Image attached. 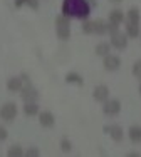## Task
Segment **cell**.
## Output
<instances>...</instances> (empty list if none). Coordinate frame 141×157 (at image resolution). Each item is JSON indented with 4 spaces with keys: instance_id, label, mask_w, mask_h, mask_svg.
I'll return each instance as SVG.
<instances>
[{
    "instance_id": "obj_6",
    "label": "cell",
    "mask_w": 141,
    "mask_h": 157,
    "mask_svg": "<svg viewBox=\"0 0 141 157\" xmlns=\"http://www.w3.org/2000/svg\"><path fill=\"white\" fill-rule=\"evenodd\" d=\"M121 65V59L118 57V55H111L107 54L104 57V69L109 70V72H113V70H118Z\"/></svg>"
},
{
    "instance_id": "obj_1",
    "label": "cell",
    "mask_w": 141,
    "mask_h": 157,
    "mask_svg": "<svg viewBox=\"0 0 141 157\" xmlns=\"http://www.w3.org/2000/svg\"><path fill=\"white\" fill-rule=\"evenodd\" d=\"M91 12V7L86 0H64L62 3V15L69 18H83L86 20Z\"/></svg>"
},
{
    "instance_id": "obj_21",
    "label": "cell",
    "mask_w": 141,
    "mask_h": 157,
    "mask_svg": "<svg viewBox=\"0 0 141 157\" xmlns=\"http://www.w3.org/2000/svg\"><path fill=\"white\" fill-rule=\"evenodd\" d=\"M55 33L61 40H67L70 37V27H57L55 29Z\"/></svg>"
},
{
    "instance_id": "obj_4",
    "label": "cell",
    "mask_w": 141,
    "mask_h": 157,
    "mask_svg": "<svg viewBox=\"0 0 141 157\" xmlns=\"http://www.w3.org/2000/svg\"><path fill=\"white\" fill-rule=\"evenodd\" d=\"M119 110H121V102L118 99H107L104 102V105H103V112H104L106 115H109V117L118 115Z\"/></svg>"
},
{
    "instance_id": "obj_19",
    "label": "cell",
    "mask_w": 141,
    "mask_h": 157,
    "mask_svg": "<svg viewBox=\"0 0 141 157\" xmlns=\"http://www.w3.org/2000/svg\"><path fill=\"white\" fill-rule=\"evenodd\" d=\"M126 35L131 37V39H136L139 35V25L135 24H126Z\"/></svg>"
},
{
    "instance_id": "obj_20",
    "label": "cell",
    "mask_w": 141,
    "mask_h": 157,
    "mask_svg": "<svg viewBox=\"0 0 141 157\" xmlns=\"http://www.w3.org/2000/svg\"><path fill=\"white\" fill-rule=\"evenodd\" d=\"M55 27H70V18L67 15H57L55 17Z\"/></svg>"
},
{
    "instance_id": "obj_22",
    "label": "cell",
    "mask_w": 141,
    "mask_h": 157,
    "mask_svg": "<svg viewBox=\"0 0 141 157\" xmlns=\"http://www.w3.org/2000/svg\"><path fill=\"white\" fill-rule=\"evenodd\" d=\"M7 155L9 157H22L24 155V149L20 145H12V147L7 151Z\"/></svg>"
},
{
    "instance_id": "obj_23",
    "label": "cell",
    "mask_w": 141,
    "mask_h": 157,
    "mask_svg": "<svg viewBox=\"0 0 141 157\" xmlns=\"http://www.w3.org/2000/svg\"><path fill=\"white\" fill-rule=\"evenodd\" d=\"M83 32L84 33H94V20H84L83 22Z\"/></svg>"
},
{
    "instance_id": "obj_26",
    "label": "cell",
    "mask_w": 141,
    "mask_h": 157,
    "mask_svg": "<svg viewBox=\"0 0 141 157\" xmlns=\"http://www.w3.org/2000/svg\"><path fill=\"white\" fill-rule=\"evenodd\" d=\"M119 25H116V24H113V22H107V33H114L116 30H119Z\"/></svg>"
},
{
    "instance_id": "obj_28",
    "label": "cell",
    "mask_w": 141,
    "mask_h": 157,
    "mask_svg": "<svg viewBox=\"0 0 141 157\" xmlns=\"http://www.w3.org/2000/svg\"><path fill=\"white\" fill-rule=\"evenodd\" d=\"M7 139V129L0 125V140H5Z\"/></svg>"
},
{
    "instance_id": "obj_9",
    "label": "cell",
    "mask_w": 141,
    "mask_h": 157,
    "mask_svg": "<svg viewBox=\"0 0 141 157\" xmlns=\"http://www.w3.org/2000/svg\"><path fill=\"white\" fill-rule=\"evenodd\" d=\"M124 20H126V24L139 25V10H138V7H131V9L128 10V13L124 15Z\"/></svg>"
},
{
    "instance_id": "obj_11",
    "label": "cell",
    "mask_w": 141,
    "mask_h": 157,
    "mask_svg": "<svg viewBox=\"0 0 141 157\" xmlns=\"http://www.w3.org/2000/svg\"><path fill=\"white\" fill-rule=\"evenodd\" d=\"M22 87H24V82H22L20 77H12L7 80V89L10 92H20Z\"/></svg>"
},
{
    "instance_id": "obj_10",
    "label": "cell",
    "mask_w": 141,
    "mask_h": 157,
    "mask_svg": "<svg viewBox=\"0 0 141 157\" xmlns=\"http://www.w3.org/2000/svg\"><path fill=\"white\" fill-rule=\"evenodd\" d=\"M39 122H40V125H44V127H52L54 122H55L52 112H49V110L40 112V114H39Z\"/></svg>"
},
{
    "instance_id": "obj_31",
    "label": "cell",
    "mask_w": 141,
    "mask_h": 157,
    "mask_svg": "<svg viewBox=\"0 0 141 157\" xmlns=\"http://www.w3.org/2000/svg\"><path fill=\"white\" fill-rule=\"evenodd\" d=\"M109 2H113V3H118V2H123V0H109Z\"/></svg>"
},
{
    "instance_id": "obj_5",
    "label": "cell",
    "mask_w": 141,
    "mask_h": 157,
    "mask_svg": "<svg viewBox=\"0 0 141 157\" xmlns=\"http://www.w3.org/2000/svg\"><path fill=\"white\" fill-rule=\"evenodd\" d=\"M20 97H22L24 102H35L37 97H39V92H37L30 84H25L20 90Z\"/></svg>"
},
{
    "instance_id": "obj_8",
    "label": "cell",
    "mask_w": 141,
    "mask_h": 157,
    "mask_svg": "<svg viewBox=\"0 0 141 157\" xmlns=\"http://www.w3.org/2000/svg\"><path fill=\"white\" fill-rule=\"evenodd\" d=\"M92 95H94V99L98 100V102H106L107 97H109V89H107L106 85H98V87L94 89V92H92Z\"/></svg>"
},
{
    "instance_id": "obj_25",
    "label": "cell",
    "mask_w": 141,
    "mask_h": 157,
    "mask_svg": "<svg viewBox=\"0 0 141 157\" xmlns=\"http://www.w3.org/2000/svg\"><path fill=\"white\" fill-rule=\"evenodd\" d=\"M133 75L141 78V60H138L135 65H133Z\"/></svg>"
},
{
    "instance_id": "obj_18",
    "label": "cell",
    "mask_w": 141,
    "mask_h": 157,
    "mask_svg": "<svg viewBox=\"0 0 141 157\" xmlns=\"http://www.w3.org/2000/svg\"><path fill=\"white\" fill-rule=\"evenodd\" d=\"M66 80H67L69 84H76V85H83L84 84L83 77H81L77 72H69L67 75H66Z\"/></svg>"
},
{
    "instance_id": "obj_32",
    "label": "cell",
    "mask_w": 141,
    "mask_h": 157,
    "mask_svg": "<svg viewBox=\"0 0 141 157\" xmlns=\"http://www.w3.org/2000/svg\"><path fill=\"white\" fill-rule=\"evenodd\" d=\"M139 94H141V84H139Z\"/></svg>"
},
{
    "instance_id": "obj_12",
    "label": "cell",
    "mask_w": 141,
    "mask_h": 157,
    "mask_svg": "<svg viewBox=\"0 0 141 157\" xmlns=\"http://www.w3.org/2000/svg\"><path fill=\"white\" fill-rule=\"evenodd\" d=\"M94 33H98V35L107 33V22H104L103 18H96L94 20Z\"/></svg>"
},
{
    "instance_id": "obj_14",
    "label": "cell",
    "mask_w": 141,
    "mask_h": 157,
    "mask_svg": "<svg viewBox=\"0 0 141 157\" xmlns=\"http://www.w3.org/2000/svg\"><path fill=\"white\" fill-rule=\"evenodd\" d=\"M109 22H113V24L119 25L121 22H124V13L121 12L119 9H114L109 12Z\"/></svg>"
},
{
    "instance_id": "obj_7",
    "label": "cell",
    "mask_w": 141,
    "mask_h": 157,
    "mask_svg": "<svg viewBox=\"0 0 141 157\" xmlns=\"http://www.w3.org/2000/svg\"><path fill=\"white\" fill-rule=\"evenodd\" d=\"M104 132L109 134L111 139L116 140V142H119L121 139H123V129H121L119 125H106L104 127Z\"/></svg>"
},
{
    "instance_id": "obj_29",
    "label": "cell",
    "mask_w": 141,
    "mask_h": 157,
    "mask_svg": "<svg viewBox=\"0 0 141 157\" xmlns=\"http://www.w3.org/2000/svg\"><path fill=\"white\" fill-rule=\"evenodd\" d=\"M20 78H22V82H25V84H30V80H29V75H27V74H22Z\"/></svg>"
},
{
    "instance_id": "obj_3",
    "label": "cell",
    "mask_w": 141,
    "mask_h": 157,
    "mask_svg": "<svg viewBox=\"0 0 141 157\" xmlns=\"http://www.w3.org/2000/svg\"><path fill=\"white\" fill-rule=\"evenodd\" d=\"M111 47L118 48V50H123V48H126V45H128V35L119 30H116L114 33H111Z\"/></svg>"
},
{
    "instance_id": "obj_2",
    "label": "cell",
    "mask_w": 141,
    "mask_h": 157,
    "mask_svg": "<svg viewBox=\"0 0 141 157\" xmlns=\"http://www.w3.org/2000/svg\"><path fill=\"white\" fill-rule=\"evenodd\" d=\"M0 117H2V121H5V122H12L14 119L17 117V105L14 102L3 104L2 109H0Z\"/></svg>"
},
{
    "instance_id": "obj_15",
    "label": "cell",
    "mask_w": 141,
    "mask_h": 157,
    "mask_svg": "<svg viewBox=\"0 0 141 157\" xmlns=\"http://www.w3.org/2000/svg\"><path fill=\"white\" fill-rule=\"evenodd\" d=\"M24 114L29 115V117L37 115V114H39V105H37L35 102H25V105H24Z\"/></svg>"
},
{
    "instance_id": "obj_24",
    "label": "cell",
    "mask_w": 141,
    "mask_h": 157,
    "mask_svg": "<svg viewBox=\"0 0 141 157\" xmlns=\"http://www.w3.org/2000/svg\"><path fill=\"white\" fill-rule=\"evenodd\" d=\"M61 149H62L64 152H69L70 149H72V144H70V140H69V139H66V137H64V139L61 140Z\"/></svg>"
},
{
    "instance_id": "obj_13",
    "label": "cell",
    "mask_w": 141,
    "mask_h": 157,
    "mask_svg": "<svg viewBox=\"0 0 141 157\" xmlns=\"http://www.w3.org/2000/svg\"><path fill=\"white\" fill-rule=\"evenodd\" d=\"M129 139L131 142H135V144H138L141 142V125H131L129 127Z\"/></svg>"
},
{
    "instance_id": "obj_16",
    "label": "cell",
    "mask_w": 141,
    "mask_h": 157,
    "mask_svg": "<svg viewBox=\"0 0 141 157\" xmlns=\"http://www.w3.org/2000/svg\"><path fill=\"white\" fill-rule=\"evenodd\" d=\"M111 50V44H106V42H101L96 45V55H99V57H106L107 54H109Z\"/></svg>"
},
{
    "instance_id": "obj_30",
    "label": "cell",
    "mask_w": 141,
    "mask_h": 157,
    "mask_svg": "<svg viewBox=\"0 0 141 157\" xmlns=\"http://www.w3.org/2000/svg\"><path fill=\"white\" fill-rule=\"evenodd\" d=\"M129 157H138L139 154H138V152H129V154H128Z\"/></svg>"
},
{
    "instance_id": "obj_17",
    "label": "cell",
    "mask_w": 141,
    "mask_h": 157,
    "mask_svg": "<svg viewBox=\"0 0 141 157\" xmlns=\"http://www.w3.org/2000/svg\"><path fill=\"white\" fill-rule=\"evenodd\" d=\"M15 7L17 9H20L22 5H27V7H30L32 10H37L39 9V0H15Z\"/></svg>"
},
{
    "instance_id": "obj_27",
    "label": "cell",
    "mask_w": 141,
    "mask_h": 157,
    "mask_svg": "<svg viewBox=\"0 0 141 157\" xmlns=\"http://www.w3.org/2000/svg\"><path fill=\"white\" fill-rule=\"evenodd\" d=\"M25 155L27 157H37L39 155V151H37V149H29V151L25 152Z\"/></svg>"
}]
</instances>
